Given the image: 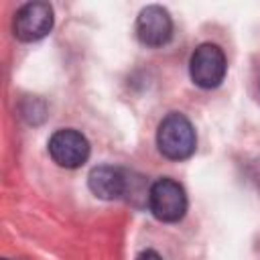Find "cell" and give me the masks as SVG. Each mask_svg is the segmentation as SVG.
Segmentation results:
<instances>
[{"mask_svg":"<svg viewBox=\"0 0 260 260\" xmlns=\"http://www.w3.org/2000/svg\"><path fill=\"white\" fill-rule=\"evenodd\" d=\"M156 144L158 150L171 160L189 158L195 152V144H197L195 130L183 114L173 112L158 124Z\"/></svg>","mask_w":260,"mask_h":260,"instance_id":"6da1fadb","label":"cell"},{"mask_svg":"<svg viewBox=\"0 0 260 260\" xmlns=\"http://www.w3.org/2000/svg\"><path fill=\"white\" fill-rule=\"evenodd\" d=\"M148 205L156 219L160 221H179L187 211V195L185 189L169 179L162 177L156 183H152L148 191Z\"/></svg>","mask_w":260,"mask_h":260,"instance_id":"7a4b0ae2","label":"cell"},{"mask_svg":"<svg viewBox=\"0 0 260 260\" xmlns=\"http://www.w3.org/2000/svg\"><path fill=\"white\" fill-rule=\"evenodd\" d=\"M225 69H228V65H225L223 51L217 45H211V43L199 45L193 51L191 61H189L191 79L199 87H205V89L217 87L225 77Z\"/></svg>","mask_w":260,"mask_h":260,"instance_id":"3957f363","label":"cell"},{"mask_svg":"<svg viewBox=\"0 0 260 260\" xmlns=\"http://www.w3.org/2000/svg\"><path fill=\"white\" fill-rule=\"evenodd\" d=\"M49 154L59 167L77 169L89 156V142L77 130H71V128L57 130L49 138Z\"/></svg>","mask_w":260,"mask_h":260,"instance_id":"277c9868","label":"cell"},{"mask_svg":"<svg viewBox=\"0 0 260 260\" xmlns=\"http://www.w3.org/2000/svg\"><path fill=\"white\" fill-rule=\"evenodd\" d=\"M53 28V8L47 2H28L14 16V35L20 41H39Z\"/></svg>","mask_w":260,"mask_h":260,"instance_id":"5b68a950","label":"cell"},{"mask_svg":"<svg viewBox=\"0 0 260 260\" xmlns=\"http://www.w3.org/2000/svg\"><path fill=\"white\" fill-rule=\"evenodd\" d=\"M173 35V20L162 6H146L136 20V37L146 47H160Z\"/></svg>","mask_w":260,"mask_h":260,"instance_id":"8992f818","label":"cell"},{"mask_svg":"<svg viewBox=\"0 0 260 260\" xmlns=\"http://www.w3.org/2000/svg\"><path fill=\"white\" fill-rule=\"evenodd\" d=\"M89 189L100 199H118L126 193V177L120 169L102 165L89 173Z\"/></svg>","mask_w":260,"mask_h":260,"instance_id":"52a82bcc","label":"cell"},{"mask_svg":"<svg viewBox=\"0 0 260 260\" xmlns=\"http://www.w3.org/2000/svg\"><path fill=\"white\" fill-rule=\"evenodd\" d=\"M136 260H162L154 250H144V252H140L138 254V258Z\"/></svg>","mask_w":260,"mask_h":260,"instance_id":"ba28073f","label":"cell"}]
</instances>
